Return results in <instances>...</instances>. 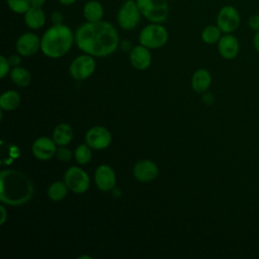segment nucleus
Segmentation results:
<instances>
[{"label": "nucleus", "mask_w": 259, "mask_h": 259, "mask_svg": "<svg viewBox=\"0 0 259 259\" xmlns=\"http://www.w3.org/2000/svg\"><path fill=\"white\" fill-rule=\"evenodd\" d=\"M118 33L107 21L89 22L80 25L75 32L79 50L93 57H107L118 47Z\"/></svg>", "instance_id": "f257e3e1"}, {"label": "nucleus", "mask_w": 259, "mask_h": 259, "mask_svg": "<svg viewBox=\"0 0 259 259\" xmlns=\"http://www.w3.org/2000/svg\"><path fill=\"white\" fill-rule=\"evenodd\" d=\"M34 193L33 183L18 170L6 169L0 172V200L3 204L18 206L28 202Z\"/></svg>", "instance_id": "f03ea898"}, {"label": "nucleus", "mask_w": 259, "mask_h": 259, "mask_svg": "<svg viewBox=\"0 0 259 259\" xmlns=\"http://www.w3.org/2000/svg\"><path fill=\"white\" fill-rule=\"evenodd\" d=\"M75 35L71 28L62 23H55L40 38V50L42 54L51 59L65 56L72 48Z\"/></svg>", "instance_id": "7ed1b4c3"}, {"label": "nucleus", "mask_w": 259, "mask_h": 259, "mask_svg": "<svg viewBox=\"0 0 259 259\" xmlns=\"http://www.w3.org/2000/svg\"><path fill=\"white\" fill-rule=\"evenodd\" d=\"M138 7L144 17L153 23L164 22L169 15L167 0H137Z\"/></svg>", "instance_id": "20e7f679"}, {"label": "nucleus", "mask_w": 259, "mask_h": 259, "mask_svg": "<svg viewBox=\"0 0 259 259\" xmlns=\"http://www.w3.org/2000/svg\"><path fill=\"white\" fill-rule=\"evenodd\" d=\"M168 31L167 29L159 24L152 23L146 25L140 32V42L148 49H159L166 45L168 41Z\"/></svg>", "instance_id": "39448f33"}, {"label": "nucleus", "mask_w": 259, "mask_h": 259, "mask_svg": "<svg viewBox=\"0 0 259 259\" xmlns=\"http://www.w3.org/2000/svg\"><path fill=\"white\" fill-rule=\"evenodd\" d=\"M64 182L68 188L77 194L86 192L90 186L88 174L78 166L69 167L64 174Z\"/></svg>", "instance_id": "423d86ee"}, {"label": "nucleus", "mask_w": 259, "mask_h": 259, "mask_svg": "<svg viewBox=\"0 0 259 259\" xmlns=\"http://www.w3.org/2000/svg\"><path fill=\"white\" fill-rule=\"evenodd\" d=\"M141 11L134 0H126L117 12L118 25L124 30H132L137 27L141 20Z\"/></svg>", "instance_id": "0eeeda50"}, {"label": "nucleus", "mask_w": 259, "mask_h": 259, "mask_svg": "<svg viewBox=\"0 0 259 259\" xmlns=\"http://www.w3.org/2000/svg\"><path fill=\"white\" fill-rule=\"evenodd\" d=\"M241 24V16L238 9L232 5L223 6L217 16V25L223 33H233Z\"/></svg>", "instance_id": "6e6552de"}, {"label": "nucleus", "mask_w": 259, "mask_h": 259, "mask_svg": "<svg viewBox=\"0 0 259 259\" xmlns=\"http://www.w3.org/2000/svg\"><path fill=\"white\" fill-rule=\"evenodd\" d=\"M96 63L93 56L88 54L76 57L69 67L70 75L76 80H85L89 78L95 71Z\"/></svg>", "instance_id": "1a4fd4ad"}, {"label": "nucleus", "mask_w": 259, "mask_h": 259, "mask_svg": "<svg viewBox=\"0 0 259 259\" xmlns=\"http://www.w3.org/2000/svg\"><path fill=\"white\" fill-rule=\"evenodd\" d=\"M112 137L110 132L101 125L89 128L85 135V143L94 150H104L111 144Z\"/></svg>", "instance_id": "9d476101"}, {"label": "nucleus", "mask_w": 259, "mask_h": 259, "mask_svg": "<svg viewBox=\"0 0 259 259\" xmlns=\"http://www.w3.org/2000/svg\"><path fill=\"white\" fill-rule=\"evenodd\" d=\"M57 144L49 137L37 138L31 146L32 155L40 161H47L56 156Z\"/></svg>", "instance_id": "9b49d317"}, {"label": "nucleus", "mask_w": 259, "mask_h": 259, "mask_svg": "<svg viewBox=\"0 0 259 259\" xmlns=\"http://www.w3.org/2000/svg\"><path fill=\"white\" fill-rule=\"evenodd\" d=\"M134 177L140 182H151L159 175L157 164L149 159H144L137 162L133 168Z\"/></svg>", "instance_id": "f8f14e48"}, {"label": "nucleus", "mask_w": 259, "mask_h": 259, "mask_svg": "<svg viewBox=\"0 0 259 259\" xmlns=\"http://www.w3.org/2000/svg\"><path fill=\"white\" fill-rule=\"evenodd\" d=\"M94 181L99 190H112L116 184V175L113 168L105 164L98 166L94 172Z\"/></svg>", "instance_id": "ddd939ff"}, {"label": "nucleus", "mask_w": 259, "mask_h": 259, "mask_svg": "<svg viewBox=\"0 0 259 259\" xmlns=\"http://www.w3.org/2000/svg\"><path fill=\"white\" fill-rule=\"evenodd\" d=\"M15 49L18 55L30 57L40 49V38L33 32H25L17 38Z\"/></svg>", "instance_id": "4468645a"}, {"label": "nucleus", "mask_w": 259, "mask_h": 259, "mask_svg": "<svg viewBox=\"0 0 259 259\" xmlns=\"http://www.w3.org/2000/svg\"><path fill=\"white\" fill-rule=\"evenodd\" d=\"M218 51L225 60L235 59L240 51L238 38L233 33H224L218 42Z\"/></svg>", "instance_id": "2eb2a0df"}, {"label": "nucleus", "mask_w": 259, "mask_h": 259, "mask_svg": "<svg viewBox=\"0 0 259 259\" xmlns=\"http://www.w3.org/2000/svg\"><path fill=\"white\" fill-rule=\"evenodd\" d=\"M130 62L137 70L143 71L148 69L152 63V56L149 49L143 45L136 46L130 53Z\"/></svg>", "instance_id": "dca6fc26"}, {"label": "nucleus", "mask_w": 259, "mask_h": 259, "mask_svg": "<svg viewBox=\"0 0 259 259\" xmlns=\"http://www.w3.org/2000/svg\"><path fill=\"white\" fill-rule=\"evenodd\" d=\"M211 80V75L208 70L198 69L191 77V88L197 93H203L209 88Z\"/></svg>", "instance_id": "f3484780"}, {"label": "nucleus", "mask_w": 259, "mask_h": 259, "mask_svg": "<svg viewBox=\"0 0 259 259\" xmlns=\"http://www.w3.org/2000/svg\"><path fill=\"white\" fill-rule=\"evenodd\" d=\"M24 22L31 29H39L46 22V15L41 7L31 6L24 13Z\"/></svg>", "instance_id": "a211bd4d"}, {"label": "nucleus", "mask_w": 259, "mask_h": 259, "mask_svg": "<svg viewBox=\"0 0 259 259\" xmlns=\"http://www.w3.org/2000/svg\"><path fill=\"white\" fill-rule=\"evenodd\" d=\"M73 128L68 123L58 124L53 132V140L58 146H67L73 140Z\"/></svg>", "instance_id": "6ab92c4d"}, {"label": "nucleus", "mask_w": 259, "mask_h": 259, "mask_svg": "<svg viewBox=\"0 0 259 259\" xmlns=\"http://www.w3.org/2000/svg\"><path fill=\"white\" fill-rule=\"evenodd\" d=\"M83 14L87 21L89 22H96L100 21L103 17L104 10L100 2L96 0L88 1L83 8Z\"/></svg>", "instance_id": "aec40b11"}, {"label": "nucleus", "mask_w": 259, "mask_h": 259, "mask_svg": "<svg viewBox=\"0 0 259 259\" xmlns=\"http://www.w3.org/2000/svg\"><path fill=\"white\" fill-rule=\"evenodd\" d=\"M20 104V95L14 90H7L0 96V108L11 111L16 109Z\"/></svg>", "instance_id": "412c9836"}, {"label": "nucleus", "mask_w": 259, "mask_h": 259, "mask_svg": "<svg viewBox=\"0 0 259 259\" xmlns=\"http://www.w3.org/2000/svg\"><path fill=\"white\" fill-rule=\"evenodd\" d=\"M10 78L12 82L19 87H26L31 81V75L29 71L23 67H14L10 71Z\"/></svg>", "instance_id": "4be33fe9"}, {"label": "nucleus", "mask_w": 259, "mask_h": 259, "mask_svg": "<svg viewBox=\"0 0 259 259\" xmlns=\"http://www.w3.org/2000/svg\"><path fill=\"white\" fill-rule=\"evenodd\" d=\"M68 186L65 182L55 181L53 182L48 189V197L53 201H61L64 199L68 193Z\"/></svg>", "instance_id": "5701e85b"}, {"label": "nucleus", "mask_w": 259, "mask_h": 259, "mask_svg": "<svg viewBox=\"0 0 259 259\" xmlns=\"http://www.w3.org/2000/svg\"><path fill=\"white\" fill-rule=\"evenodd\" d=\"M223 31L220 29L218 25H207L203 28L201 32V38L203 42L207 45L218 44L220 38L222 37Z\"/></svg>", "instance_id": "b1692460"}, {"label": "nucleus", "mask_w": 259, "mask_h": 259, "mask_svg": "<svg viewBox=\"0 0 259 259\" xmlns=\"http://www.w3.org/2000/svg\"><path fill=\"white\" fill-rule=\"evenodd\" d=\"M74 157L76 162L80 165H85L89 163L92 158L91 148L86 143L79 145L74 152Z\"/></svg>", "instance_id": "393cba45"}, {"label": "nucleus", "mask_w": 259, "mask_h": 259, "mask_svg": "<svg viewBox=\"0 0 259 259\" xmlns=\"http://www.w3.org/2000/svg\"><path fill=\"white\" fill-rule=\"evenodd\" d=\"M7 4L13 12L18 14H24L31 7L30 0H7Z\"/></svg>", "instance_id": "a878e982"}, {"label": "nucleus", "mask_w": 259, "mask_h": 259, "mask_svg": "<svg viewBox=\"0 0 259 259\" xmlns=\"http://www.w3.org/2000/svg\"><path fill=\"white\" fill-rule=\"evenodd\" d=\"M56 157L61 162H68L72 158V152L70 149L66 148L65 146H60V148H58L57 150Z\"/></svg>", "instance_id": "bb28decb"}, {"label": "nucleus", "mask_w": 259, "mask_h": 259, "mask_svg": "<svg viewBox=\"0 0 259 259\" xmlns=\"http://www.w3.org/2000/svg\"><path fill=\"white\" fill-rule=\"evenodd\" d=\"M10 63L4 56L0 57V77L3 79L10 71Z\"/></svg>", "instance_id": "cd10ccee"}, {"label": "nucleus", "mask_w": 259, "mask_h": 259, "mask_svg": "<svg viewBox=\"0 0 259 259\" xmlns=\"http://www.w3.org/2000/svg\"><path fill=\"white\" fill-rule=\"evenodd\" d=\"M248 26L254 32L259 31V14H253L248 19Z\"/></svg>", "instance_id": "c85d7f7f"}, {"label": "nucleus", "mask_w": 259, "mask_h": 259, "mask_svg": "<svg viewBox=\"0 0 259 259\" xmlns=\"http://www.w3.org/2000/svg\"><path fill=\"white\" fill-rule=\"evenodd\" d=\"M20 56V55H19ZM17 56V55H12L8 58V61L10 63L11 66H14V67H17L19 64H20V57Z\"/></svg>", "instance_id": "c756f323"}, {"label": "nucleus", "mask_w": 259, "mask_h": 259, "mask_svg": "<svg viewBox=\"0 0 259 259\" xmlns=\"http://www.w3.org/2000/svg\"><path fill=\"white\" fill-rule=\"evenodd\" d=\"M253 47L257 53H259V31H256L253 36Z\"/></svg>", "instance_id": "7c9ffc66"}, {"label": "nucleus", "mask_w": 259, "mask_h": 259, "mask_svg": "<svg viewBox=\"0 0 259 259\" xmlns=\"http://www.w3.org/2000/svg\"><path fill=\"white\" fill-rule=\"evenodd\" d=\"M0 211H1V214H2L1 215V220H0V225H3L6 222V220H7V211H6V209H5L3 204L0 205Z\"/></svg>", "instance_id": "2f4dec72"}, {"label": "nucleus", "mask_w": 259, "mask_h": 259, "mask_svg": "<svg viewBox=\"0 0 259 259\" xmlns=\"http://www.w3.org/2000/svg\"><path fill=\"white\" fill-rule=\"evenodd\" d=\"M31 1V6H34V7H41L46 0H30Z\"/></svg>", "instance_id": "473e14b6"}, {"label": "nucleus", "mask_w": 259, "mask_h": 259, "mask_svg": "<svg viewBox=\"0 0 259 259\" xmlns=\"http://www.w3.org/2000/svg\"><path fill=\"white\" fill-rule=\"evenodd\" d=\"M75 1H76V0H59V2H60L61 4H63V5H71V4H73Z\"/></svg>", "instance_id": "72a5a7b5"}]
</instances>
